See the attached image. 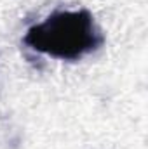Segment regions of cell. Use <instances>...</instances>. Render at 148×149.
I'll list each match as a JSON object with an SVG mask.
<instances>
[{"mask_svg":"<svg viewBox=\"0 0 148 149\" xmlns=\"http://www.w3.org/2000/svg\"><path fill=\"white\" fill-rule=\"evenodd\" d=\"M23 42L54 59L77 61L94 52L103 37L98 31L91 12L87 10H61L28 28Z\"/></svg>","mask_w":148,"mask_h":149,"instance_id":"1","label":"cell"}]
</instances>
